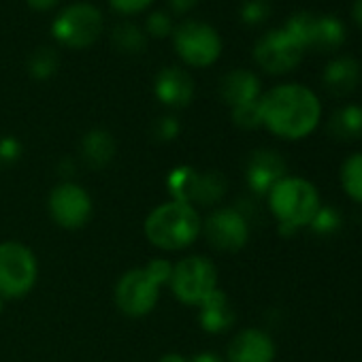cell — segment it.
I'll use <instances>...</instances> for the list:
<instances>
[{
    "mask_svg": "<svg viewBox=\"0 0 362 362\" xmlns=\"http://www.w3.org/2000/svg\"><path fill=\"white\" fill-rule=\"evenodd\" d=\"M175 49L190 66H211L222 54L220 35L203 22H186L175 30Z\"/></svg>",
    "mask_w": 362,
    "mask_h": 362,
    "instance_id": "cell-9",
    "label": "cell"
},
{
    "mask_svg": "<svg viewBox=\"0 0 362 362\" xmlns=\"http://www.w3.org/2000/svg\"><path fill=\"white\" fill-rule=\"evenodd\" d=\"M260 115L262 126H267L275 136L296 141L315 130L322 105L309 88L286 83L269 90L260 98Z\"/></svg>",
    "mask_w": 362,
    "mask_h": 362,
    "instance_id": "cell-1",
    "label": "cell"
},
{
    "mask_svg": "<svg viewBox=\"0 0 362 362\" xmlns=\"http://www.w3.org/2000/svg\"><path fill=\"white\" fill-rule=\"evenodd\" d=\"M160 134H162V139H173L177 134V119H173V117L162 119L160 122Z\"/></svg>",
    "mask_w": 362,
    "mask_h": 362,
    "instance_id": "cell-31",
    "label": "cell"
},
{
    "mask_svg": "<svg viewBox=\"0 0 362 362\" xmlns=\"http://www.w3.org/2000/svg\"><path fill=\"white\" fill-rule=\"evenodd\" d=\"M168 190L173 201L186 205H216L224 192L226 181L218 173H197L190 166H179L168 175Z\"/></svg>",
    "mask_w": 362,
    "mask_h": 362,
    "instance_id": "cell-7",
    "label": "cell"
},
{
    "mask_svg": "<svg viewBox=\"0 0 362 362\" xmlns=\"http://www.w3.org/2000/svg\"><path fill=\"white\" fill-rule=\"evenodd\" d=\"M267 197L269 207L279 222L281 235H292L294 230L309 226V222L322 207L315 186L300 177H284L271 188Z\"/></svg>",
    "mask_w": 362,
    "mask_h": 362,
    "instance_id": "cell-4",
    "label": "cell"
},
{
    "mask_svg": "<svg viewBox=\"0 0 362 362\" xmlns=\"http://www.w3.org/2000/svg\"><path fill=\"white\" fill-rule=\"evenodd\" d=\"M345 41V28L337 18H313L311 30H309V41L307 49H317V52H332L341 47Z\"/></svg>",
    "mask_w": 362,
    "mask_h": 362,
    "instance_id": "cell-19",
    "label": "cell"
},
{
    "mask_svg": "<svg viewBox=\"0 0 362 362\" xmlns=\"http://www.w3.org/2000/svg\"><path fill=\"white\" fill-rule=\"evenodd\" d=\"M20 153H22V145H20L13 136L0 139V160L11 162V160L20 158Z\"/></svg>",
    "mask_w": 362,
    "mask_h": 362,
    "instance_id": "cell-30",
    "label": "cell"
},
{
    "mask_svg": "<svg viewBox=\"0 0 362 362\" xmlns=\"http://www.w3.org/2000/svg\"><path fill=\"white\" fill-rule=\"evenodd\" d=\"M115 153L113 136L107 130H92L83 139V156L92 166H105Z\"/></svg>",
    "mask_w": 362,
    "mask_h": 362,
    "instance_id": "cell-21",
    "label": "cell"
},
{
    "mask_svg": "<svg viewBox=\"0 0 362 362\" xmlns=\"http://www.w3.org/2000/svg\"><path fill=\"white\" fill-rule=\"evenodd\" d=\"M203 233V220L197 207L168 201L156 207L145 220V237L151 245L164 252L190 247Z\"/></svg>",
    "mask_w": 362,
    "mask_h": 362,
    "instance_id": "cell-2",
    "label": "cell"
},
{
    "mask_svg": "<svg viewBox=\"0 0 362 362\" xmlns=\"http://www.w3.org/2000/svg\"><path fill=\"white\" fill-rule=\"evenodd\" d=\"M113 43L126 52V54H139L145 49V37L143 33L132 24H122L113 30Z\"/></svg>",
    "mask_w": 362,
    "mask_h": 362,
    "instance_id": "cell-24",
    "label": "cell"
},
{
    "mask_svg": "<svg viewBox=\"0 0 362 362\" xmlns=\"http://www.w3.org/2000/svg\"><path fill=\"white\" fill-rule=\"evenodd\" d=\"M358 81H360V66L349 56L337 58V60L328 62V66L324 69V88L332 96L351 94L356 90Z\"/></svg>",
    "mask_w": 362,
    "mask_h": 362,
    "instance_id": "cell-17",
    "label": "cell"
},
{
    "mask_svg": "<svg viewBox=\"0 0 362 362\" xmlns=\"http://www.w3.org/2000/svg\"><path fill=\"white\" fill-rule=\"evenodd\" d=\"M354 20L358 26H362V0H356V5H354Z\"/></svg>",
    "mask_w": 362,
    "mask_h": 362,
    "instance_id": "cell-36",
    "label": "cell"
},
{
    "mask_svg": "<svg viewBox=\"0 0 362 362\" xmlns=\"http://www.w3.org/2000/svg\"><path fill=\"white\" fill-rule=\"evenodd\" d=\"M233 119L241 128H258L262 126V115H260V98L241 107L233 109Z\"/></svg>",
    "mask_w": 362,
    "mask_h": 362,
    "instance_id": "cell-26",
    "label": "cell"
},
{
    "mask_svg": "<svg viewBox=\"0 0 362 362\" xmlns=\"http://www.w3.org/2000/svg\"><path fill=\"white\" fill-rule=\"evenodd\" d=\"M269 16V3L267 0H245L241 9V18L245 24H260Z\"/></svg>",
    "mask_w": 362,
    "mask_h": 362,
    "instance_id": "cell-27",
    "label": "cell"
},
{
    "mask_svg": "<svg viewBox=\"0 0 362 362\" xmlns=\"http://www.w3.org/2000/svg\"><path fill=\"white\" fill-rule=\"evenodd\" d=\"M168 3H170V7L177 13H186V11H190L197 5V0H168Z\"/></svg>",
    "mask_w": 362,
    "mask_h": 362,
    "instance_id": "cell-32",
    "label": "cell"
},
{
    "mask_svg": "<svg viewBox=\"0 0 362 362\" xmlns=\"http://www.w3.org/2000/svg\"><path fill=\"white\" fill-rule=\"evenodd\" d=\"M222 96L228 105H233V109L254 103L260 96V81L250 71H233L222 81Z\"/></svg>",
    "mask_w": 362,
    "mask_h": 362,
    "instance_id": "cell-18",
    "label": "cell"
},
{
    "mask_svg": "<svg viewBox=\"0 0 362 362\" xmlns=\"http://www.w3.org/2000/svg\"><path fill=\"white\" fill-rule=\"evenodd\" d=\"M170 273L173 264L164 258H156L141 269L124 273L115 288V303L119 311L130 317L147 315L160 298V288L170 281Z\"/></svg>",
    "mask_w": 362,
    "mask_h": 362,
    "instance_id": "cell-3",
    "label": "cell"
},
{
    "mask_svg": "<svg viewBox=\"0 0 362 362\" xmlns=\"http://www.w3.org/2000/svg\"><path fill=\"white\" fill-rule=\"evenodd\" d=\"M111 7L124 16H132V13H139V11H145L153 0H109Z\"/></svg>",
    "mask_w": 362,
    "mask_h": 362,
    "instance_id": "cell-29",
    "label": "cell"
},
{
    "mask_svg": "<svg viewBox=\"0 0 362 362\" xmlns=\"http://www.w3.org/2000/svg\"><path fill=\"white\" fill-rule=\"evenodd\" d=\"M28 3H30V7L37 9V11H47V9L56 7L58 0H28Z\"/></svg>",
    "mask_w": 362,
    "mask_h": 362,
    "instance_id": "cell-34",
    "label": "cell"
},
{
    "mask_svg": "<svg viewBox=\"0 0 362 362\" xmlns=\"http://www.w3.org/2000/svg\"><path fill=\"white\" fill-rule=\"evenodd\" d=\"M194 83L181 69H164L156 79V96L168 107H186L192 100Z\"/></svg>",
    "mask_w": 362,
    "mask_h": 362,
    "instance_id": "cell-15",
    "label": "cell"
},
{
    "mask_svg": "<svg viewBox=\"0 0 362 362\" xmlns=\"http://www.w3.org/2000/svg\"><path fill=\"white\" fill-rule=\"evenodd\" d=\"M203 233L211 247L220 252H239L250 239L247 220L237 209H218L207 222H203Z\"/></svg>",
    "mask_w": 362,
    "mask_h": 362,
    "instance_id": "cell-12",
    "label": "cell"
},
{
    "mask_svg": "<svg viewBox=\"0 0 362 362\" xmlns=\"http://www.w3.org/2000/svg\"><path fill=\"white\" fill-rule=\"evenodd\" d=\"M168 284L181 303L199 307L211 292L218 290V269L203 256H190L173 267Z\"/></svg>",
    "mask_w": 362,
    "mask_h": 362,
    "instance_id": "cell-6",
    "label": "cell"
},
{
    "mask_svg": "<svg viewBox=\"0 0 362 362\" xmlns=\"http://www.w3.org/2000/svg\"><path fill=\"white\" fill-rule=\"evenodd\" d=\"M103 30V16L94 5L77 3L66 7L54 22V37L58 43L83 49L90 47Z\"/></svg>",
    "mask_w": 362,
    "mask_h": 362,
    "instance_id": "cell-8",
    "label": "cell"
},
{
    "mask_svg": "<svg viewBox=\"0 0 362 362\" xmlns=\"http://www.w3.org/2000/svg\"><path fill=\"white\" fill-rule=\"evenodd\" d=\"M275 343L258 328L241 330L228 345V362H273Z\"/></svg>",
    "mask_w": 362,
    "mask_h": 362,
    "instance_id": "cell-14",
    "label": "cell"
},
{
    "mask_svg": "<svg viewBox=\"0 0 362 362\" xmlns=\"http://www.w3.org/2000/svg\"><path fill=\"white\" fill-rule=\"evenodd\" d=\"M341 184L349 199L362 203V153L349 156L341 166Z\"/></svg>",
    "mask_w": 362,
    "mask_h": 362,
    "instance_id": "cell-22",
    "label": "cell"
},
{
    "mask_svg": "<svg viewBox=\"0 0 362 362\" xmlns=\"http://www.w3.org/2000/svg\"><path fill=\"white\" fill-rule=\"evenodd\" d=\"M158 362H188V358L179 356V354H166V356H162Z\"/></svg>",
    "mask_w": 362,
    "mask_h": 362,
    "instance_id": "cell-35",
    "label": "cell"
},
{
    "mask_svg": "<svg viewBox=\"0 0 362 362\" xmlns=\"http://www.w3.org/2000/svg\"><path fill=\"white\" fill-rule=\"evenodd\" d=\"M188 362H224V360L214 351H203V354H197L194 358H190Z\"/></svg>",
    "mask_w": 362,
    "mask_h": 362,
    "instance_id": "cell-33",
    "label": "cell"
},
{
    "mask_svg": "<svg viewBox=\"0 0 362 362\" xmlns=\"http://www.w3.org/2000/svg\"><path fill=\"white\" fill-rule=\"evenodd\" d=\"M341 226H343V218L332 207H320L317 214L313 216V220L309 222L311 233L320 235V237H332L341 230Z\"/></svg>",
    "mask_w": 362,
    "mask_h": 362,
    "instance_id": "cell-23",
    "label": "cell"
},
{
    "mask_svg": "<svg viewBox=\"0 0 362 362\" xmlns=\"http://www.w3.org/2000/svg\"><path fill=\"white\" fill-rule=\"evenodd\" d=\"M147 30L153 35V37H166L170 30H173V24H170V16L164 13V11H153L147 20Z\"/></svg>",
    "mask_w": 362,
    "mask_h": 362,
    "instance_id": "cell-28",
    "label": "cell"
},
{
    "mask_svg": "<svg viewBox=\"0 0 362 362\" xmlns=\"http://www.w3.org/2000/svg\"><path fill=\"white\" fill-rule=\"evenodd\" d=\"M56 66H58V58L54 52L49 49H39L33 60H30V73L37 77V79H47L56 73Z\"/></svg>",
    "mask_w": 362,
    "mask_h": 362,
    "instance_id": "cell-25",
    "label": "cell"
},
{
    "mask_svg": "<svg viewBox=\"0 0 362 362\" xmlns=\"http://www.w3.org/2000/svg\"><path fill=\"white\" fill-rule=\"evenodd\" d=\"M49 214L52 220L66 230H77L88 224L92 216V199L77 184H60L49 194Z\"/></svg>",
    "mask_w": 362,
    "mask_h": 362,
    "instance_id": "cell-11",
    "label": "cell"
},
{
    "mask_svg": "<svg viewBox=\"0 0 362 362\" xmlns=\"http://www.w3.org/2000/svg\"><path fill=\"white\" fill-rule=\"evenodd\" d=\"M286 177V162L273 149H258L247 162V184L258 194H269L271 188Z\"/></svg>",
    "mask_w": 362,
    "mask_h": 362,
    "instance_id": "cell-13",
    "label": "cell"
},
{
    "mask_svg": "<svg viewBox=\"0 0 362 362\" xmlns=\"http://www.w3.org/2000/svg\"><path fill=\"white\" fill-rule=\"evenodd\" d=\"M305 47L286 30H273L264 35L254 49L256 62L271 75H284L290 73L303 58Z\"/></svg>",
    "mask_w": 362,
    "mask_h": 362,
    "instance_id": "cell-10",
    "label": "cell"
},
{
    "mask_svg": "<svg viewBox=\"0 0 362 362\" xmlns=\"http://www.w3.org/2000/svg\"><path fill=\"white\" fill-rule=\"evenodd\" d=\"M39 277V264L30 247L20 241L0 243V298L26 296Z\"/></svg>",
    "mask_w": 362,
    "mask_h": 362,
    "instance_id": "cell-5",
    "label": "cell"
},
{
    "mask_svg": "<svg viewBox=\"0 0 362 362\" xmlns=\"http://www.w3.org/2000/svg\"><path fill=\"white\" fill-rule=\"evenodd\" d=\"M328 132L339 141H356L362 136V107L347 105L332 113Z\"/></svg>",
    "mask_w": 362,
    "mask_h": 362,
    "instance_id": "cell-20",
    "label": "cell"
},
{
    "mask_svg": "<svg viewBox=\"0 0 362 362\" xmlns=\"http://www.w3.org/2000/svg\"><path fill=\"white\" fill-rule=\"evenodd\" d=\"M199 307V320L207 332H224L235 324V309L220 288L211 292Z\"/></svg>",
    "mask_w": 362,
    "mask_h": 362,
    "instance_id": "cell-16",
    "label": "cell"
},
{
    "mask_svg": "<svg viewBox=\"0 0 362 362\" xmlns=\"http://www.w3.org/2000/svg\"><path fill=\"white\" fill-rule=\"evenodd\" d=\"M0 311H3V298H0Z\"/></svg>",
    "mask_w": 362,
    "mask_h": 362,
    "instance_id": "cell-37",
    "label": "cell"
}]
</instances>
